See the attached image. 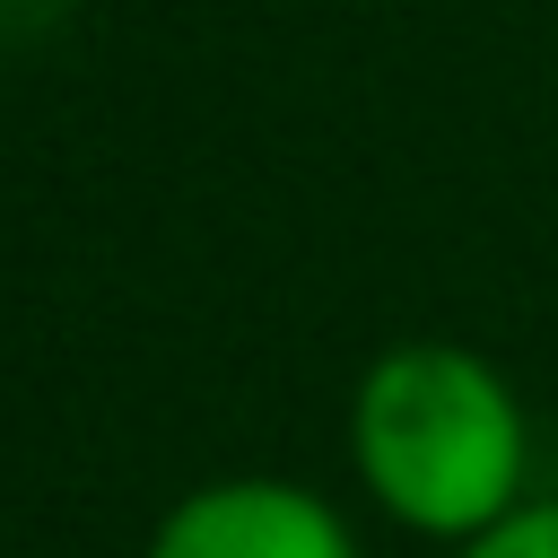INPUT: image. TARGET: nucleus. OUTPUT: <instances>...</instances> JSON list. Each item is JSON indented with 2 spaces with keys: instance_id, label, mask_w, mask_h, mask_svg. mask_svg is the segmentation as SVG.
Wrapping results in <instances>:
<instances>
[{
  "instance_id": "nucleus-2",
  "label": "nucleus",
  "mask_w": 558,
  "mask_h": 558,
  "mask_svg": "<svg viewBox=\"0 0 558 558\" xmlns=\"http://www.w3.org/2000/svg\"><path fill=\"white\" fill-rule=\"evenodd\" d=\"M148 558H357V541L296 480H209L166 506Z\"/></svg>"
},
{
  "instance_id": "nucleus-3",
  "label": "nucleus",
  "mask_w": 558,
  "mask_h": 558,
  "mask_svg": "<svg viewBox=\"0 0 558 558\" xmlns=\"http://www.w3.org/2000/svg\"><path fill=\"white\" fill-rule=\"evenodd\" d=\"M462 558H558V497L549 506H514L506 523H488L480 541H462Z\"/></svg>"
},
{
  "instance_id": "nucleus-1",
  "label": "nucleus",
  "mask_w": 558,
  "mask_h": 558,
  "mask_svg": "<svg viewBox=\"0 0 558 558\" xmlns=\"http://www.w3.org/2000/svg\"><path fill=\"white\" fill-rule=\"evenodd\" d=\"M349 453L366 497L427 532V541H480L523 506V410L506 375L453 340H401L366 366L349 401Z\"/></svg>"
}]
</instances>
